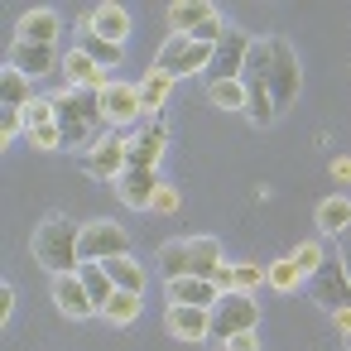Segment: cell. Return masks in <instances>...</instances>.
<instances>
[{
  "label": "cell",
  "instance_id": "3",
  "mask_svg": "<svg viewBox=\"0 0 351 351\" xmlns=\"http://www.w3.org/2000/svg\"><path fill=\"white\" fill-rule=\"evenodd\" d=\"M34 260L58 279V274H77L82 269V226L68 217H49L34 231Z\"/></svg>",
  "mask_w": 351,
  "mask_h": 351
},
{
  "label": "cell",
  "instance_id": "11",
  "mask_svg": "<svg viewBox=\"0 0 351 351\" xmlns=\"http://www.w3.org/2000/svg\"><path fill=\"white\" fill-rule=\"evenodd\" d=\"M53 308H58L68 322L101 317L97 303H92V293H87V284H82V274H58V279H53Z\"/></svg>",
  "mask_w": 351,
  "mask_h": 351
},
{
  "label": "cell",
  "instance_id": "32",
  "mask_svg": "<svg viewBox=\"0 0 351 351\" xmlns=\"http://www.w3.org/2000/svg\"><path fill=\"white\" fill-rule=\"evenodd\" d=\"M260 284H269V265L241 260V265H236V293H250V298H260Z\"/></svg>",
  "mask_w": 351,
  "mask_h": 351
},
{
  "label": "cell",
  "instance_id": "14",
  "mask_svg": "<svg viewBox=\"0 0 351 351\" xmlns=\"http://www.w3.org/2000/svg\"><path fill=\"white\" fill-rule=\"evenodd\" d=\"M159 188H164V183H159V173H154V169H125V173H121V183H116V193H121V202H125L130 212H149Z\"/></svg>",
  "mask_w": 351,
  "mask_h": 351
},
{
  "label": "cell",
  "instance_id": "27",
  "mask_svg": "<svg viewBox=\"0 0 351 351\" xmlns=\"http://www.w3.org/2000/svg\"><path fill=\"white\" fill-rule=\"evenodd\" d=\"M140 313H145V298H140V293H125V289H116V298L101 308V317H106L111 327H130Z\"/></svg>",
  "mask_w": 351,
  "mask_h": 351
},
{
  "label": "cell",
  "instance_id": "8",
  "mask_svg": "<svg viewBox=\"0 0 351 351\" xmlns=\"http://www.w3.org/2000/svg\"><path fill=\"white\" fill-rule=\"evenodd\" d=\"M250 44H255V39H250L245 29L226 25V34H221V44H217V53H212V77H207V82H236V77L245 73Z\"/></svg>",
  "mask_w": 351,
  "mask_h": 351
},
{
  "label": "cell",
  "instance_id": "22",
  "mask_svg": "<svg viewBox=\"0 0 351 351\" xmlns=\"http://www.w3.org/2000/svg\"><path fill=\"white\" fill-rule=\"evenodd\" d=\"M106 274H111V279H116V289H125V293H140V298H145V289H149V269H145L135 255L106 260Z\"/></svg>",
  "mask_w": 351,
  "mask_h": 351
},
{
  "label": "cell",
  "instance_id": "38",
  "mask_svg": "<svg viewBox=\"0 0 351 351\" xmlns=\"http://www.w3.org/2000/svg\"><path fill=\"white\" fill-rule=\"evenodd\" d=\"M212 284H217V289H221V293H236V265H231V260H226V265H221V269H217V274H212Z\"/></svg>",
  "mask_w": 351,
  "mask_h": 351
},
{
  "label": "cell",
  "instance_id": "2",
  "mask_svg": "<svg viewBox=\"0 0 351 351\" xmlns=\"http://www.w3.org/2000/svg\"><path fill=\"white\" fill-rule=\"evenodd\" d=\"M53 106H58V130H63V149H97L106 140V116H101V97L97 92H77V87H63L53 92Z\"/></svg>",
  "mask_w": 351,
  "mask_h": 351
},
{
  "label": "cell",
  "instance_id": "18",
  "mask_svg": "<svg viewBox=\"0 0 351 351\" xmlns=\"http://www.w3.org/2000/svg\"><path fill=\"white\" fill-rule=\"evenodd\" d=\"M169 298H173V303H188V308H217V303H221V289H217L212 279L188 274V279H173V284H169Z\"/></svg>",
  "mask_w": 351,
  "mask_h": 351
},
{
  "label": "cell",
  "instance_id": "41",
  "mask_svg": "<svg viewBox=\"0 0 351 351\" xmlns=\"http://www.w3.org/2000/svg\"><path fill=\"white\" fill-rule=\"evenodd\" d=\"M332 327H337V337H351V308L332 313Z\"/></svg>",
  "mask_w": 351,
  "mask_h": 351
},
{
  "label": "cell",
  "instance_id": "43",
  "mask_svg": "<svg viewBox=\"0 0 351 351\" xmlns=\"http://www.w3.org/2000/svg\"><path fill=\"white\" fill-rule=\"evenodd\" d=\"M341 265H346V274H351V231L341 236Z\"/></svg>",
  "mask_w": 351,
  "mask_h": 351
},
{
  "label": "cell",
  "instance_id": "23",
  "mask_svg": "<svg viewBox=\"0 0 351 351\" xmlns=\"http://www.w3.org/2000/svg\"><path fill=\"white\" fill-rule=\"evenodd\" d=\"M317 231L322 236H346L351 231V197H322L317 202Z\"/></svg>",
  "mask_w": 351,
  "mask_h": 351
},
{
  "label": "cell",
  "instance_id": "21",
  "mask_svg": "<svg viewBox=\"0 0 351 351\" xmlns=\"http://www.w3.org/2000/svg\"><path fill=\"white\" fill-rule=\"evenodd\" d=\"M154 260H159L164 284H173V279H188V274H193V250H188V241H164Z\"/></svg>",
  "mask_w": 351,
  "mask_h": 351
},
{
  "label": "cell",
  "instance_id": "28",
  "mask_svg": "<svg viewBox=\"0 0 351 351\" xmlns=\"http://www.w3.org/2000/svg\"><path fill=\"white\" fill-rule=\"evenodd\" d=\"M77 274H82V284H87V293H92V303H97V313H101V308L116 298V279L106 274V265H82Z\"/></svg>",
  "mask_w": 351,
  "mask_h": 351
},
{
  "label": "cell",
  "instance_id": "4",
  "mask_svg": "<svg viewBox=\"0 0 351 351\" xmlns=\"http://www.w3.org/2000/svg\"><path fill=\"white\" fill-rule=\"evenodd\" d=\"M212 53H217L212 44H197L188 34H169L154 53V68L178 82V77H193V73H212Z\"/></svg>",
  "mask_w": 351,
  "mask_h": 351
},
{
  "label": "cell",
  "instance_id": "34",
  "mask_svg": "<svg viewBox=\"0 0 351 351\" xmlns=\"http://www.w3.org/2000/svg\"><path fill=\"white\" fill-rule=\"evenodd\" d=\"M298 284H303V274H298V265H293L289 255L269 265V289H279V293H293Z\"/></svg>",
  "mask_w": 351,
  "mask_h": 351
},
{
  "label": "cell",
  "instance_id": "5",
  "mask_svg": "<svg viewBox=\"0 0 351 351\" xmlns=\"http://www.w3.org/2000/svg\"><path fill=\"white\" fill-rule=\"evenodd\" d=\"M241 332H260V298L250 293H221V303L212 308V341H231Z\"/></svg>",
  "mask_w": 351,
  "mask_h": 351
},
{
  "label": "cell",
  "instance_id": "31",
  "mask_svg": "<svg viewBox=\"0 0 351 351\" xmlns=\"http://www.w3.org/2000/svg\"><path fill=\"white\" fill-rule=\"evenodd\" d=\"M289 260L298 265V274H303V279H313V274L327 265V255H322V241H298V245L289 250Z\"/></svg>",
  "mask_w": 351,
  "mask_h": 351
},
{
  "label": "cell",
  "instance_id": "12",
  "mask_svg": "<svg viewBox=\"0 0 351 351\" xmlns=\"http://www.w3.org/2000/svg\"><path fill=\"white\" fill-rule=\"evenodd\" d=\"M169 337L178 341H212V308H188V303H169L164 313Z\"/></svg>",
  "mask_w": 351,
  "mask_h": 351
},
{
  "label": "cell",
  "instance_id": "1",
  "mask_svg": "<svg viewBox=\"0 0 351 351\" xmlns=\"http://www.w3.org/2000/svg\"><path fill=\"white\" fill-rule=\"evenodd\" d=\"M245 68L265 73V82H269V92H274V106H279V116H284V111L298 101L303 68H298V53H293V44H289V39H279V34H265V39H255V44H250V58H245Z\"/></svg>",
  "mask_w": 351,
  "mask_h": 351
},
{
  "label": "cell",
  "instance_id": "16",
  "mask_svg": "<svg viewBox=\"0 0 351 351\" xmlns=\"http://www.w3.org/2000/svg\"><path fill=\"white\" fill-rule=\"evenodd\" d=\"M164 149H169V130H164V121H149V125L130 140V169H154V173H159Z\"/></svg>",
  "mask_w": 351,
  "mask_h": 351
},
{
  "label": "cell",
  "instance_id": "42",
  "mask_svg": "<svg viewBox=\"0 0 351 351\" xmlns=\"http://www.w3.org/2000/svg\"><path fill=\"white\" fill-rule=\"evenodd\" d=\"M332 178H346L351 183V159H332Z\"/></svg>",
  "mask_w": 351,
  "mask_h": 351
},
{
  "label": "cell",
  "instance_id": "30",
  "mask_svg": "<svg viewBox=\"0 0 351 351\" xmlns=\"http://www.w3.org/2000/svg\"><path fill=\"white\" fill-rule=\"evenodd\" d=\"M207 101L221 111H245V82H207Z\"/></svg>",
  "mask_w": 351,
  "mask_h": 351
},
{
  "label": "cell",
  "instance_id": "20",
  "mask_svg": "<svg viewBox=\"0 0 351 351\" xmlns=\"http://www.w3.org/2000/svg\"><path fill=\"white\" fill-rule=\"evenodd\" d=\"M207 20H217V5H207V0H178V5H169L173 34H193V29H202Z\"/></svg>",
  "mask_w": 351,
  "mask_h": 351
},
{
  "label": "cell",
  "instance_id": "19",
  "mask_svg": "<svg viewBox=\"0 0 351 351\" xmlns=\"http://www.w3.org/2000/svg\"><path fill=\"white\" fill-rule=\"evenodd\" d=\"M58 29H63L58 10H29V15L20 20V34H15V39H25V44H49V49H58Z\"/></svg>",
  "mask_w": 351,
  "mask_h": 351
},
{
  "label": "cell",
  "instance_id": "10",
  "mask_svg": "<svg viewBox=\"0 0 351 351\" xmlns=\"http://www.w3.org/2000/svg\"><path fill=\"white\" fill-rule=\"evenodd\" d=\"M101 116L111 130H125L135 121H145V101H140V87L135 82H111L101 92Z\"/></svg>",
  "mask_w": 351,
  "mask_h": 351
},
{
  "label": "cell",
  "instance_id": "25",
  "mask_svg": "<svg viewBox=\"0 0 351 351\" xmlns=\"http://www.w3.org/2000/svg\"><path fill=\"white\" fill-rule=\"evenodd\" d=\"M29 82H34V77H25L20 68H5V73H0V101H5V111H25V106L34 101Z\"/></svg>",
  "mask_w": 351,
  "mask_h": 351
},
{
  "label": "cell",
  "instance_id": "40",
  "mask_svg": "<svg viewBox=\"0 0 351 351\" xmlns=\"http://www.w3.org/2000/svg\"><path fill=\"white\" fill-rule=\"evenodd\" d=\"M10 313H15V289L5 284L0 289V322H10Z\"/></svg>",
  "mask_w": 351,
  "mask_h": 351
},
{
  "label": "cell",
  "instance_id": "26",
  "mask_svg": "<svg viewBox=\"0 0 351 351\" xmlns=\"http://www.w3.org/2000/svg\"><path fill=\"white\" fill-rule=\"evenodd\" d=\"M135 87H140V101H145V111L154 116V111H164V106H169V92H173V77H164L159 68H149V73H145V77H140Z\"/></svg>",
  "mask_w": 351,
  "mask_h": 351
},
{
  "label": "cell",
  "instance_id": "6",
  "mask_svg": "<svg viewBox=\"0 0 351 351\" xmlns=\"http://www.w3.org/2000/svg\"><path fill=\"white\" fill-rule=\"evenodd\" d=\"M130 255V236L121 221L101 217V221H82V265H106Z\"/></svg>",
  "mask_w": 351,
  "mask_h": 351
},
{
  "label": "cell",
  "instance_id": "29",
  "mask_svg": "<svg viewBox=\"0 0 351 351\" xmlns=\"http://www.w3.org/2000/svg\"><path fill=\"white\" fill-rule=\"evenodd\" d=\"M77 49H82L97 68H121V58H125V49H121V44H106V39L87 34V29H82V44H77Z\"/></svg>",
  "mask_w": 351,
  "mask_h": 351
},
{
  "label": "cell",
  "instance_id": "15",
  "mask_svg": "<svg viewBox=\"0 0 351 351\" xmlns=\"http://www.w3.org/2000/svg\"><path fill=\"white\" fill-rule=\"evenodd\" d=\"M63 77H68V87H77V92H106L116 77H106V68H97L82 49H68V58H63Z\"/></svg>",
  "mask_w": 351,
  "mask_h": 351
},
{
  "label": "cell",
  "instance_id": "13",
  "mask_svg": "<svg viewBox=\"0 0 351 351\" xmlns=\"http://www.w3.org/2000/svg\"><path fill=\"white\" fill-rule=\"evenodd\" d=\"M10 68H20L25 77H49V73L63 68V58H58V49H49V44H25V39H15V44H10Z\"/></svg>",
  "mask_w": 351,
  "mask_h": 351
},
{
  "label": "cell",
  "instance_id": "36",
  "mask_svg": "<svg viewBox=\"0 0 351 351\" xmlns=\"http://www.w3.org/2000/svg\"><path fill=\"white\" fill-rule=\"evenodd\" d=\"M25 145H34V149H63V130H58V125L29 130V135H25Z\"/></svg>",
  "mask_w": 351,
  "mask_h": 351
},
{
  "label": "cell",
  "instance_id": "24",
  "mask_svg": "<svg viewBox=\"0 0 351 351\" xmlns=\"http://www.w3.org/2000/svg\"><path fill=\"white\" fill-rule=\"evenodd\" d=\"M188 250H193V274H197V279H212V274L226 265V255H221V241H217V236H193V241H188Z\"/></svg>",
  "mask_w": 351,
  "mask_h": 351
},
{
  "label": "cell",
  "instance_id": "7",
  "mask_svg": "<svg viewBox=\"0 0 351 351\" xmlns=\"http://www.w3.org/2000/svg\"><path fill=\"white\" fill-rule=\"evenodd\" d=\"M308 293L327 308V313H341V308H351V274H346V265H341V255H327V265L308 279Z\"/></svg>",
  "mask_w": 351,
  "mask_h": 351
},
{
  "label": "cell",
  "instance_id": "35",
  "mask_svg": "<svg viewBox=\"0 0 351 351\" xmlns=\"http://www.w3.org/2000/svg\"><path fill=\"white\" fill-rule=\"evenodd\" d=\"M20 135H29L25 111H0V145H15Z\"/></svg>",
  "mask_w": 351,
  "mask_h": 351
},
{
  "label": "cell",
  "instance_id": "39",
  "mask_svg": "<svg viewBox=\"0 0 351 351\" xmlns=\"http://www.w3.org/2000/svg\"><path fill=\"white\" fill-rule=\"evenodd\" d=\"M226 351H260V332H241V337H231Z\"/></svg>",
  "mask_w": 351,
  "mask_h": 351
},
{
  "label": "cell",
  "instance_id": "44",
  "mask_svg": "<svg viewBox=\"0 0 351 351\" xmlns=\"http://www.w3.org/2000/svg\"><path fill=\"white\" fill-rule=\"evenodd\" d=\"M346 351H351V337H346Z\"/></svg>",
  "mask_w": 351,
  "mask_h": 351
},
{
  "label": "cell",
  "instance_id": "17",
  "mask_svg": "<svg viewBox=\"0 0 351 351\" xmlns=\"http://www.w3.org/2000/svg\"><path fill=\"white\" fill-rule=\"evenodd\" d=\"M87 34L106 39V44H121L125 49V34H130V10L125 5H97L87 15Z\"/></svg>",
  "mask_w": 351,
  "mask_h": 351
},
{
  "label": "cell",
  "instance_id": "37",
  "mask_svg": "<svg viewBox=\"0 0 351 351\" xmlns=\"http://www.w3.org/2000/svg\"><path fill=\"white\" fill-rule=\"evenodd\" d=\"M149 212H159V217H173V212H178V188H173V183H164V188L154 193V207H149Z\"/></svg>",
  "mask_w": 351,
  "mask_h": 351
},
{
  "label": "cell",
  "instance_id": "9",
  "mask_svg": "<svg viewBox=\"0 0 351 351\" xmlns=\"http://www.w3.org/2000/svg\"><path fill=\"white\" fill-rule=\"evenodd\" d=\"M130 140L135 135H106L92 154H87V173L97 183H121V173L130 169Z\"/></svg>",
  "mask_w": 351,
  "mask_h": 351
},
{
  "label": "cell",
  "instance_id": "33",
  "mask_svg": "<svg viewBox=\"0 0 351 351\" xmlns=\"http://www.w3.org/2000/svg\"><path fill=\"white\" fill-rule=\"evenodd\" d=\"M25 125H29V130L58 125V106H53V97H34V101L25 106Z\"/></svg>",
  "mask_w": 351,
  "mask_h": 351
}]
</instances>
